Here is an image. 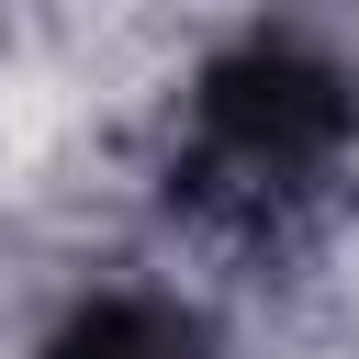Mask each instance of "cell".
Returning <instances> with one entry per match:
<instances>
[{"instance_id": "1", "label": "cell", "mask_w": 359, "mask_h": 359, "mask_svg": "<svg viewBox=\"0 0 359 359\" xmlns=\"http://www.w3.org/2000/svg\"><path fill=\"white\" fill-rule=\"evenodd\" d=\"M337 135H348V101H337V79H325L314 56H292V45L236 56V67L213 79V101H202V157H213L236 191H292L303 168L337 157Z\"/></svg>"}, {"instance_id": "2", "label": "cell", "mask_w": 359, "mask_h": 359, "mask_svg": "<svg viewBox=\"0 0 359 359\" xmlns=\"http://www.w3.org/2000/svg\"><path fill=\"white\" fill-rule=\"evenodd\" d=\"M56 359H191V337L168 314H146V303H101L90 325H67Z\"/></svg>"}]
</instances>
